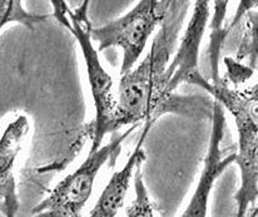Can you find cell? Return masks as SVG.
<instances>
[{"label": "cell", "instance_id": "6da1fadb", "mask_svg": "<svg viewBox=\"0 0 258 217\" xmlns=\"http://www.w3.org/2000/svg\"><path fill=\"white\" fill-rule=\"evenodd\" d=\"M174 44L158 32L146 58L122 74L117 84L109 133L147 121H156L169 111H177L175 103L164 99L161 92V78L169 63Z\"/></svg>", "mask_w": 258, "mask_h": 217}, {"label": "cell", "instance_id": "7a4b0ae2", "mask_svg": "<svg viewBox=\"0 0 258 217\" xmlns=\"http://www.w3.org/2000/svg\"><path fill=\"white\" fill-rule=\"evenodd\" d=\"M210 93L233 117L238 131V152L236 164L241 171V187L234 195L237 215L244 216L258 198V82L246 89L229 88L219 79L208 81L201 74L195 81Z\"/></svg>", "mask_w": 258, "mask_h": 217}, {"label": "cell", "instance_id": "3957f363", "mask_svg": "<svg viewBox=\"0 0 258 217\" xmlns=\"http://www.w3.org/2000/svg\"><path fill=\"white\" fill-rule=\"evenodd\" d=\"M139 125L129 126L123 133H112V139L99 148L89 151L83 164L60 181L48 196L33 208L32 213L44 217H78L92 196L95 178L113 154Z\"/></svg>", "mask_w": 258, "mask_h": 217}, {"label": "cell", "instance_id": "277c9868", "mask_svg": "<svg viewBox=\"0 0 258 217\" xmlns=\"http://www.w3.org/2000/svg\"><path fill=\"white\" fill-rule=\"evenodd\" d=\"M167 7L163 0H139L125 15L105 25L90 28L98 51L117 46L123 50L120 74L131 71L146 50L149 38L163 23Z\"/></svg>", "mask_w": 258, "mask_h": 217}, {"label": "cell", "instance_id": "5b68a950", "mask_svg": "<svg viewBox=\"0 0 258 217\" xmlns=\"http://www.w3.org/2000/svg\"><path fill=\"white\" fill-rule=\"evenodd\" d=\"M63 25H66L73 33L86 62L88 82L95 108L94 130L90 146V151H94L102 146L105 136L109 133L108 130L115 107L117 86L100 63L99 51L95 48L94 42L90 37V28L86 18L82 17L79 12L71 10L68 19Z\"/></svg>", "mask_w": 258, "mask_h": 217}, {"label": "cell", "instance_id": "8992f818", "mask_svg": "<svg viewBox=\"0 0 258 217\" xmlns=\"http://www.w3.org/2000/svg\"><path fill=\"white\" fill-rule=\"evenodd\" d=\"M211 0H196L189 23L180 38L179 46L161 78V92L164 99L173 102V93L183 83L193 84L201 76L198 61L200 46L210 19Z\"/></svg>", "mask_w": 258, "mask_h": 217}, {"label": "cell", "instance_id": "52a82bcc", "mask_svg": "<svg viewBox=\"0 0 258 217\" xmlns=\"http://www.w3.org/2000/svg\"><path fill=\"white\" fill-rule=\"evenodd\" d=\"M224 127H226L224 107L218 100L215 99L212 110V133H211L207 156L205 158V165H203L197 188H196L187 208L183 211V217L207 216L208 200H210L211 191L215 186L217 178L226 171L227 167L236 162L237 153L224 156L221 149L222 139L224 136Z\"/></svg>", "mask_w": 258, "mask_h": 217}, {"label": "cell", "instance_id": "ba28073f", "mask_svg": "<svg viewBox=\"0 0 258 217\" xmlns=\"http://www.w3.org/2000/svg\"><path fill=\"white\" fill-rule=\"evenodd\" d=\"M28 132L29 121L25 116H19L0 137V213L5 217L15 216L19 211L14 167Z\"/></svg>", "mask_w": 258, "mask_h": 217}, {"label": "cell", "instance_id": "9c48e42d", "mask_svg": "<svg viewBox=\"0 0 258 217\" xmlns=\"http://www.w3.org/2000/svg\"><path fill=\"white\" fill-rule=\"evenodd\" d=\"M154 122H156L154 120L144 122V127L138 139V143L134 147L128 161L125 162V165L119 171H115L112 175L110 180L108 181L107 186L102 191V195L98 198L97 203L90 210L89 216L114 217L118 215L120 208L124 206V201L125 197H127L132 177L134 176L137 167L141 164H143L144 159H146V154H144L143 151V143Z\"/></svg>", "mask_w": 258, "mask_h": 217}, {"label": "cell", "instance_id": "30bf717a", "mask_svg": "<svg viewBox=\"0 0 258 217\" xmlns=\"http://www.w3.org/2000/svg\"><path fill=\"white\" fill-rule=\"evenodd\" d=\"M231 0H211L213 4L212 18L210 22V63L211 73H212V82H218L219 77V59L221 51L223 48L224 29H226V18L228 13V7Z\"/></svg>", "mask_w": 258, "mask_h": 217}, {"label": "cell", "instance_id": "8fae6325", "mask_svg": "<svg viewBox=\"0 0 258 217\" xmlns=\"http://www.w3.org/2000/svg\"><path fill=\"white\" fill-rule=\"evenodd\" d=\"M49 15L32 14L23 7V0H0V30L9 24H22L33 29L38 23L45 22Z\"/></svg>", "mask_w": 258, "mask_h": 217}, {"label": "cell", "instance_id": "7c38bea8", "mask_svg": "<svg viewBox=\"0 0 258 217\" xmlns=\"http://www.w3.org/2000/svg\"><path fill=\"white\" fill-rule=\"evenodd\" d=\"M241 23H243V35L237 50L236 63L248 59L249 64L254 66L258 59V10L247 13Z\"/></svg>", "mask_w": 258, "mask_h": 217}, {"label": "cell", "instance_id": "4fadbf2b", "mask_svg": "<svg viewBox=\"0 0 258 217\" xmlns=\"http://www.w3.org/2000/svg\"><path fill=\"white\" fill-rule=\"evenodd\" d=\"M142 165L137 167L134 172V188H136V200L127 208L125 215L129 217H151L153 216V207L149 201L148 192L143 182V175H142Z\"/></svg>", "mask_w": 258, "mask_h": 217}, {"label": "cell", "instance_id": "5bb4252c", "mask_svg": "<svg viewBox=\"0 0 258 217\" xmlns=\"http://www.w3.org/2000/svg\"><path fill=\"white\" fill-rule=\"evenodd\" d=\"M51 3H53L54 15H55L59 22L63 23L67 19V17H68L71 9H69L64 0H51Z\"/></svg>", "mask_w": 258, "mask_h": 217}]
</instances>
